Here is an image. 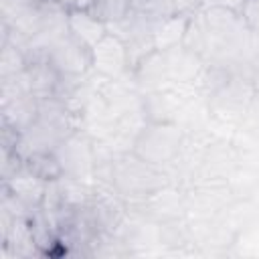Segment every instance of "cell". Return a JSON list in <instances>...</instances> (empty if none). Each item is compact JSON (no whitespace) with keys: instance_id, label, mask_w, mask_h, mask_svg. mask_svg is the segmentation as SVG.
<instances>
[{"instance_id":"1","label":"cell","mask_w":259,"mask_h":259,"mask_svg":"<svg viewBox=\"0 0 259 259\" xmlns=\"http://www.w3.org/2000/svg\"><path fill=\"white\" fill-rule=\"evenodd\" d=\"M184 138H186V132L180 123L148 121L140 132V136L136 138L132 152L144 162L166 170L168 166L176 164L184 146Z\"/></svg>"},{"instance_id":"2","label":"cell","mask_w":259,"mask_h":259,"mask_svg":"<svg viewBox=\"0 0 259 259\" xmlns=\"http://www.w3.org/2000/svg\"><path fill=\"white\" fill-rule=\"evenodd\" d=\"M45 59L53 65L63 81H81L93 69L91 49L79 42L71 32L51 45L45 53Z\"/></svg>"},{"instance_id":"3","label":"cell","mask_w":259,"mask_h":259,"mask_svg":"<svg viewBox=\"0 0 259 259\" xmlns=\"http://www.w3.org/2000/svg\"><path fill=\"white\" fill-rule=\"evenodd\" d=\"M55 154L63 166L65 176L79 178L83 180L85 176L95 172V152H93V142L91 138L83 132H71L57 148Z\"/></svg>"},{"instance_id":"4","label":"cell","mask_w":259,"mask_h":259,"mask_svg":"<svg viewBox=\"0 0 259 259\" xmlns=\"http://www.w3.org/2000/svg\"><path fill=\"white\" fill-rule=\"evenodd\" d=\"M91 61H93L91 71L103 77H109V79H121L127 73H132L127 45L113 32H107L91 49Z\"/></svg>"},{"instance_id":"5","label":"cell","mask_w":259,"mask_h":259,"mask_svg":"<svg viewBox=\"0 0 259 259\" xmlns=\"http://www.w3.org/2000/svg\"><path fill=\"white\" fill-rule=\"evenodd\" d=\"M10 194H14L18 200H22L28 208L36 210L42 206L47 190H49V182H45L42 178H38L36 174H32L26 166L18 168L14 174H10L8 178H4L2 184Z\"/></svg>"},{"instance_id":"6","label":"cell","mask_w":259,"mask_h":259,"mask_svg":"<svg viewBox=\"0 0 259 259\" xmlns=\"http://www.w3.org/2000/svg\"><path fill=\"white\" fill-rule=\"evenodd\" d=\"M166 55V65H168V75L172 83H196V79L200 77L206 61L198 55L192 53L188 49H184L182 45L170 51H164Z\"/></svg>"},{"instance_id":"7","label":"cell","mask_w":259,"mask_h":259,"mask_svg":"<svg viewBox=\"0 0 259 259\" xmlns=\"http://www.w3.org/2000/svg\"><path fill=\"white\" fill-rule=\"evenodd\" d=\"M69 22V32L83 42L87 49H93L109 30L103 20H99L91 10H81V8H71L67 14Z\"/></svg>"},{"instance_id":"8","label":"cell","mask_w":259,"mask_h":259,"mask_svg":"<svg viewBox=\"0 0 259 259\" xmlns=\"http://www.w3.org/2000/svg\"><path fill=\"white\" fill-rule=\"evenodd\" d=\"M190 16L186 14H170L160 18L154 24L152 30V45L156 51H170L182 45L184 34H186V26H188Z\"/></svg>"},{"instance_id":"9","label":"cell","mask_w":259,"mask_h":259,"mask_svg":"<svg viewBox=\"0 0 259 259\" xmlns=\"http://www.w3.org/2000/svg\"><path fill=\"white\" fill-rule=\"evenodd\" d=\"M22 162H24V166H26L32 174H36L38 178H42V180L49 182V184H51V182H57V180H61V178L65 176L63 166H61V162H59L55 150L32 152V154H28Z\"/></svg>"},{"instance_id":"10","label":"cell","mask_w":259,"mask_h":259,"mask_svg":"<svg viewBox=\"0 0 259 259\" xmlns=\"http://www.w3.org/2000/svg\"><path fill=\"white\" fill-rule=\"evenodd\" d=\"M30 59L28 53L24 51V47H20L18 42L10 40V38H2V53H0V77L8 79V77H16L20 73L26 71Z\"/></svg>"},{"instance_id":"11","label":"cell","mask_w":259,"mask_h":259,"mask_svg":"<svg viewBox=\"0 0 259 259\" xmlns=\"http://www.w3.org/2000/svg\"><path fill=\"white\" fill-rule=\"evenodd\" d=\"M182 47L192 51V53H198L204 59L206 49H208V30H206V22H204V16H202V8L190 16Z\"/></svg>"},{"instance_id":"12","label":"cell","mask_w":259,"mask_h":259,"mask_svg":"<svg viewBox=\"0 0 259 259\" xmlns=\"http://www.w3.org/2000/svg\"><path fill=\"white\" fill-rule=\"evenodd\" d=\"M99 20H103L107 26L125 20L134 10V0H97L89 8Z\"/></svg>"},{"instance_id":"13","label":"cell","mask_w":259,"mask_h":259,"mask_svg":"<svg viewBox=\"0 0 259 259\" xmlns=\"http://www.w3.org/2000/svg\"><path fill=\"white\" fill-rule=\"evenodd\" d=\"M241 16L249 32H259V0H245L241 8Z\"/></svg>"},{"instance_id":"14","label":"cell","mask_w":259,"mask_h":259,"mask_svg":"<svg viewBox=\"0 0 259 259\" xmlns=\"http://www.w3.org/2000/svg\"><path fill=\"white\" fill-rule=\"evenodd\" d=\"M170 14H186L192 16L202 8V0H166Z\"/></svg>"},{"instance_id":"15","label":"cell","mask_w":259,"mask_h":259,"mask_svg":"<svg viewBox=\"0 0 259 259\" xmlns=\"http://www.w3.org/2000/svg\"><path fill=\"white\" fill-rule=\"evenodd\" d=\"M245 0H202V6H223L235 12H241Z\"/></svg>"},{"instance_id":"16","label":"cell","mask_w":259,"mask_h":259,"mask_svg":"<svg viewBox=\"0 0 259 259\" xmlns=\"http://www.w3.org/2000/svg\"><path fill=\"white\" fill-rule=\"evenodd\" d=\"M249 53H251V59H253L255 63H259V32H251Z\"/></svg>"},{"instance_id":"17","label":"cell","mask_w":259,"mask_h":259,"mask_svg":"<svg viewBox=\"0 0 259 259\" xmlns=\"http://www.w3.org/2000/svg\"><path fill=\"white\" fill-rule=\"evenodd\" d=\"M97 0H77V6L75 8H81V10H89Z\"/></svg>"},{"instance_id":"18","label":"cell","mask_w":259,"mask_h":259,"mask_svg":"<svg viewBox=\"0 0 259 259\" xmlns=\"http://www.w3.org/2000/svg\"><path fill=\"white\" fill-rule=\"evenodd\" d=\"M57 4H61L63 8H67V10H71V8H75L77 6V0H55Z\"/></svg>"}]
</instances>
